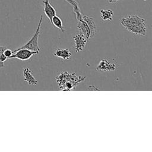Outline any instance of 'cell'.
<instances>
[{
  "mask_svg": "<svg viewBox=\"0 0 152 152\" xmlns=\"http://www.w3.org/2000/svg\"><path fill=\"white\" fill-rule=\"evenodd\" d=\"M23 76L24 80L26 83L30 85H37L38 84V81L35 78V77L32 75V72L28 68H25L23 69Z\"/></svg>",
  "mask_w": 152,
  "mask_h": 152,
  "instance_id": "obj_8",
  "label": "cell"
},
{
  "mask_svg": "<svg viewBox=\"0 0 152 152\" xmlns=\"http://www.w3.org/2000/svg\"><path fill=\"white\" fill-rule=\"evenodd\" d=\"M77 27L79 30L80 34L84 36L87 39L90 38V30L86 22L82 18L81 20L77 21Z\"/></svg>",
  "mask_w": 152,
  "mask_h": 152,
  "instance_id": "obj_7",
  "label": "cell"
},
{
  "mask_svg": "<svg viewBox=\"0 0 152 152\" xmlns=\"http://www.w3.org/2000/svg\"><path fill=\"white\" fill-rule=\"evenodd\" d=\"M86 77L77 76L74 73H69L66 71L61 72L56 77V83L62 90H74L77 84L84 81Z\"/></svg>",
  "mask_w": 152,
  "mask_h": 152,
  "instance_id": "obj_2",
  "label": "cell"
},
{
  "mask_svg": "<svg viewBox=\"0 0 152 152\" xmlns=\"http://www.w3.org/2000/svg\"><path fill=\"white\" fill-rule=\"evenodd\" d=\"M68 3L72 5V11L76 15V19L77 21L81 20L83 18V14L81 13V10L79 7L78 2L75 0H65Z\"/></svg>",
  "mask_w": 152,
  "mask_h": 152,
  "instance_id": "obj_12",
  "label": "cell"
},
{
  "mask_svg": "<svg viewBox=\"0 0 152 152\" xmlns=\"http://www.w3.org/2000/svg\"><path fill=\"white\" fill-rule=\"evenodd\" d=\"M71 53L68 49H60L58 48L57 50L54 52L53 55L56 57L62 58L65 60L69 59L70 57L71 56Z\"/></svg>",
  "mask_w": 152,
  "mask_h": 152,
  "instance_id": "obj_11",
  "label": "cell"
},
{
  "mask_svg": "<svg viewBox=\"0 0 152 152\" xmlns=\"http://www.w3.org/2000/svg\"><path fill=\"white\" fill-rule=\"evenodd\" d=\"M5 48H6V47H5V46H0V54L2 53H3V52H4V49H5ZM4 62H2L0 61V68H1V67H2V66H4Z\"/></svg>",
  "mask_w": 152,
  "mask_h": 152,
  "instance_id": "obj_16",
  "label": "cell"
},
{
  "mask_svg": "<svg viewBox=\"0 0 152 152\" xmlns=\"http://www.w3.org/2000/svg\"><path fill=\"white\" fill-rule=\"evenodd\" d=\"M51 23L53 24L56 27H57L58 29H59L61 31H62V32H64L65 30L64 28V26H63V23L62 21V20L56 15H55V16H53L52 18V21H51Z\"/></svg>",
  "mask_w": 152,
  "mask_h": 152,
  "instance_id": "obj_14",
  "label": "cell"
},
{
  "mask_svg": "<svg viewBox=\"0 0 152 152\" xmlns=\"http://www.w3.org/2000/svg\"><path fill=\"white\" fill-rule=\"evenodd\" d=\"M116 65L115 64L111 63L107 61L106 59H102L99 64L96 66V69L97 71H113L116 69Z\"/></svg>",
  "mask_w": 152,
  "mask_h": 152,
  "instance_id": "obj_6",
  "label": "cell"
},
{
  "mask_svg": "<svg viewBox=\"0 0 152 152\" xmlns=\"http://www.w3.org/2000/svg\"><path fill=\"white\" fill-rule=\"evenodd\" d=\"M8 58L4 55L3 53L0 54V61L2 62H4Z\"/></svg>",
  "mask_w": 152,
  "mask_h": 152,
  "instance_id": "obj_17",
  "label": "cell"
},
{
  "mask_svg": "<svg viewBox=\"0 0 152 152\" xmlns=\"http://www.w3.org/2000/svg\"><path fill=\"white\" fill-rule=\"evenodd\" d=\"M120 23L129 31L140 36H145L147 32L145 20L138 15H128L123 17Z\"/></svg>",
  "mask_w": 152,
  "mask_h": 152,
  "instance_id": "obj_1",
  "label": "cell"
},
{
  "mask_svg": "<svg viewBox=\"0 0 152 152\" xmlns=\"http://www.w3.org/2000/svg\"><path fill=\"white\" fill-rule=\"evenodd\" d=\"M3 53L4 54V55L7 58H10L11 56L13 54V52L8 48H5L3 52Z\"/></svg>",
  "mask_w": 152,
  "mask_h": 152,
  "instance_id": "obj_15",
  "label": "cell"
},
{
  "mask_svg": "<svg viewBox=\"0 0 152 152\" xmlns=\"http://www.w3.org/2000/svg\"><path fill=\"white\" fill-rule=\"evenodd\" d=\"M101 17L104 21H112L113 20V12L111 10H101Z\"/></svg>",
  "mask_w": 152,
  "mask_h": 152,
  "instance_id": "obj_13",
  "label": "cell"
},
{
  "mask_svg": "<svg viewBox=\"0 0 152 152\" xmlns=\"http://www.w3.org/2000/svg\"><path fill=\"white\" fill-rule=\"evenodd\" d=\"M113 1H114V0H108V1H109V3H113Z\"/></svg>",
  "mask_w": 152,
  "mask_h": 152,
  "instance_id": "obj_18",
  "label": "cell"
},
{
  "mask_svg": "<svg viewBox=\"0 0 152 152\" xmlns=\"http://www.w3.org/2000/svg\"><path fill=\"white\" fill-rule=\"evenodd\" d=\"M43 3L44 4V12L51 23L52 17L56 15V10L50 4L49 0L43 1Z\"/></svg>",
  "mask_w": 152,
  "mask_h": 152,
  "instance_id": "obj_9",
  "label": "cell"
},
{
  "mask_svg": "<svg viewBox=\"0 0 152 152\" xmlns=\"http://www.w3.org/2000/svg\"><path fill=\"white\" fill-rule=\"evenodd\" d=\"M118 1H119V0H114V1H113V3H114V2H116Z\"/></svg>",
  "mask_w": 152,
  "mask_h": 152,
  "instance_id": "obj_19",
  "label": "cell"
},
{
  "mask_svg": "<svg viewBox=\"0 0 152 152\" xmlns=\"http://www.w3.org/2000/svg\"><path fill=\"white\" fill-rule=\"evenodd\" d=\"M12 52L13 54L10 58H17L21 61H27L32 56L39 53L38 51H33L25 48H18Z\"/></svg>",
  "mask_w": 152,
  "mask_h": 152,
  "instance_id": "obj_4",
  "label": "cell"
},
{
  "mask_svg": "<svg viewBox=\"0 0 152 152\" xmlns=\"http://www.w3.org/2000/svg\"><path fill=\"white\" fill-rule=\"evenodd\" d=\"M73 39L75 42V49L77 52H79L83 50L86 43L87 39L81 34H75L73 36Z\"/></svg>",
  "mask_w": 152,
  "mask_h": 152,
  "instance_id": "obj_5",
  "label": "cell"
},
{
  "mask_svg": "<svg viewBox=\"0 0 152 152\" xmlns=\"http://www.w3.org/2000/svg\"><path fill=\"white\" fill-rule=\"evenodd\" d=\"M42 20H43V15H41L40 18L38 26H37V28L34 34L25 45H24L23 46H21L19 48H25V49H29V50H33V51L40 52V49L38 45V37L40 33V29H41Z\"/></svg>",
  "mask_w": 152,
  "mask_h": 152,
  "instance_id": "obj_3",
  "label": "cell"
},
{
  "mask_svg": "<svg viewBox=\"0 0 152 152\" xmlns=\"http://www.w3.org/2000/svg\"><path fill=\"white\" fill-rule=\"evenodd\" d=\"M83 19L86 22L90 30V38L93 37L96 33V26L95 24V22L94 21V19L93 17L88 16V15H83Z\"/></svg>",
  "mask_w": 152,
  "mask_h": 152,
  "instance_id": "obj_10",
  "label": "cell"
}]
</instances>
